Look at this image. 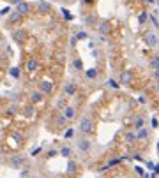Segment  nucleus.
I'll return each instance as SVG.
<instances>
[{
	"label": "nucleus",
	"instance_id": "f257e3e1",
	"mask_svg": "<svg viewBox=\"0 0 159 178\" xmlns=\"http://www.w3.org/2000/svg\"><path fill=\"white\" fill-rule=\"evenodd\" d=\"M78 131L81 132V134H90V132L94 131V120L90 118L88 115L81 117V120H80V125H78Z\"/></svg>",
	"mask_w": 159,
	"mask_h": 178
},
{
	"label": "nucleus",
	"instance_id": "f03ea898",
	"mask_svg": "<svg viewBox=\"0 0 159 178\" xmlns=\"http://www.w3.org/2000/svg\"><path fill=\"white\" fill-rule=\"evenodd\" d=\"M62 117L67 120V122H69V120H74V118H76V108L67 104V106L62 109Z\"/></svg>",
	"mask_w": 159,
	"mask_h": 178
},
{
	"label": "nucleus",
	"instance_id": "7ed1b4c3",
	"mask_svg": "<svg viewBox=\"0 0 159 178\" xmlns=\"http://www.w3.org/2000/svg\"><path fill=\"white\" fill-rule=\"evenodd\" d=\"M37 13L39 14H50L51 13V4L48 0H39L37 2Z\"/></svg>",
	"mask_w": 159,
	"mask_h": 178
},
{
	"label": "nucleus",
	"instance_id": "20e7f679",
	"mask_svg": "<svg viewBox=\"0 0 159 178\" xmlns=\"http://www.w3.org/2000/svg\"><path fill=\"white\" fill-rule=\"evenodd\" d=\"M27 162V159L23 157V155H13V157L9 159V164L13 166V168H16V169H20L23 168V164Z\"/></svg>",
	"mask_w": 159,
	"mask_h": 178
},
{
	"label": "nucleus",
	"instance_id": "39448f33",
	"mask_svg": "<svg viewBox=\"0 0 159 178\" xmlns=\"http://www.w3.org/2000/svg\"><path fill=\"white\" fill-rule=\"evenodd\" d=\"M76 146H78V150H80V152L87 154V152L90 150L92 143H90V139H87V138H81V139H78V141H76Z\"/></svg>",
	"mask_w": 159,
	"mask_h": 178
},
{
	"label": "nucleus",
	"instance_id": "423d86ee",
	"mask_svg": "<svg viewBox=\"0 0 159 178\" xmlns=\"http://www.w3.org/2000/svg\"><path fill=\"white\" fill-rule=\"evenodd\" d=\"M133 81V72L131 71H122L119 76V83L120 85H131Z\"/></svg>",
	"mask_w": 159,
	"mask_h": 178
},
{
	"label": "nucleus",
	"instance_id": "0eeeda50",
	"mask_svg": "<svg viewBox=\"0 0 159 178\" xmlns=\"http://www.w3.org/2000/svg\"><path fill=\"white\" fill-rule=\"evenodd\" d=\"M30 11H32V7H30V4L28 2H20L18 5H16V13H20L21 16H25V14H30Z\"/></svg>",
	"mask_w": 159,
	"mask_h": 178
},
{
	"label": "nucleus",
	"instance_id": "6e6552de",
	"mask_svg": "<svg viewBox=\"0 0 159 178\" xmlns=\"http://www.w3.org/2000/svg\"><path fill=\"white\" fill-rule=\"evenodd\" d=\"M13 39H14V42H18V44H23L25 39H27V32H25L23 28L14 30V32H13Z\"/></svg>",
	"mask_w": 159,
	"mask_h": 178
},
{
	"label": "nucleus",
	"instance_id": "1a4fd4ad",
	"mask_svg": "<svg viewBox=\"0 0 159 178\" xmlns=\"http://www.w3.org/2000/svg\"><path fill=\"white\" fill-rule=\"evenodd\" d=\"M145 42H147L149 46H152V48H154V46H158L159 37L154 34V32H147V34H145Z\"/></svg>",
	"mask_w": 159,
	"mask_h": 178
},
{
	"label": "nucleus",
	"instance_id": "9d476101",
	"mask_svg": "<svg viewBox=\"0 0 159 178\" xmlns=\"http://www.w3.org/2000/svg\"><path fill=\"white\" fill-rule=\"evenodd\" d=\"M39 67V60L36 58V57H32V58L27 60V65H25V69H27V72H34L36 69Z\"/></svg>",
	"mask_w": 159,
	"mask_h": 178
},
{
	"label": "nucleus",
	"instance_id": "9b49d317",
	"mask_svg": "<svg viewBox=\"0 0 159 178\" xmlns=\"http://www.w3.org/2000/svg\"><path fill=\"white\" fill-rule=\"evenodd\" d=\"M42 99H44V94H42V92H39V90H34V92L28 95L30 104H37V102H41Z\"/></svg>",
	"mask_w": 159,
	"mask_h": 178
},
{
	"label": "nucleus",
	"instance_id": "f8f14e48",
	"mask_svg": "<svg viewBox=\"0 0 159 178\" xmlns=\"http://www.w3.org/2000/svg\"><path fill=\"white\" fill-rule=\"evenodd\" d=\"M39 92H42L44 95H50L51 92H53V83H50V81H42L39 85Z\"/></svg>",
	"mask_w": 159,
	"mask_h": 178
},
{
	"label": "nucleus",
	"instance_id": "ddd939ff",
	"mask_svg": "<svg viewBox=\"0 0 159 178\" xmlns=\"http://www.w3.org/2000/svg\"><path fill=\"white\" fill-rule=\"evenodd\" d=\"M97 30H99L103 35H108V34H110V30H111V27H110V23H108V21H101L99 25H97Z\"/></svg>",
	"mask_w": 159,
	"mask_h": 178
},
{
	"label": "nucleus",
	"instance_id": "4468645a",
	"mask_svg": "<svg viewBox=\"0 0 159 178\" xmlns=\"http://www.w3.org/2000/svg\"><path fill=\"white\" fill-rule=\"evenodd\" d=\"M62 90H64L65 95H74V94H76V85H74V83H65Z\"/></svg>",
	"mask_w": 159,
	"mask_h": 178
},
{
	"label": "nucleus",
	"instance_id": "2eb2a0df",
	"mask_svg": "<svg viewBox=\"0 0 159 178\" xmlns=\"http://www.w3.org/2000/svg\"><path fill=\"white\" fill-rule=\"evenodd\" d=\"M78 162H76V160H73V159H69V160H67V168H65V169H67V173H69V175H73V173H76V171H78Z\"/></svg>",
	"mask_w": 159,
	"mask_h": 178
},
{
	"label": "nucleus",
	"instance_id": "dca6fc26",
	"mask_svg": "<svg viewBox=\"0 0 159 178\" xmlns=\"http://www.w3.org/2000/svg\"><path fill=\"white\" fill-rule=\"evenodd\" d=\"M85 76H87V79H96L97 76H99V71H97L96 67H92V69H87V71H85Z\"/></svg>",
	"mask_w": 159,
	"mask_h": 178
},
{
	"label": "nucleus",
	"instance_id": "f3484780",
	"mask_svg": "<svg viewBox=\"0 0 159 178\" xmlns=\"http://www.w3.org/2000/svg\"><path fill=\"white\" fill-rule=\"evenodd\" d=\"M59 155H62V157H65V159H71V155H73V150H71L69 146H65V145H64V146L59 150Z\"/></svg>",
	"mask_w": 159,
	"mask_h": 178
},
{
	"label": "nucleus",
	"instance_id": "a211bd4d",
	"mask_svg": "<svg viewBox=\"0 0 159 178\" xmlns=\"http://www.w3.org/2000/svg\"><path fill=\"white\" fill-rule=\"evenodd\" d=\"M21 18H23V16H21L20 13H16V11H14V13H11V14H9V23H14V25H16V23H20V21H21Z\"/></svg>",
	"mask_w": 159,
	"mask_h": 178
},
{
	"label": "nucleus",
	"instance_id": "6ab92c4d",
	"mask_svg": "<svg viewBox=\"0 0 159 178\" xmlns=\"http://www.w3.org/2000/svg\"><path fill=\"white\" fill-rule=\"evenodd\" d=\"M65 106H67V99H65V97H59L57 102H55V109H60V111H62Z\"/></svg>",
	"mask_w": 159,
	"mask_h": 178
},
{
	"label": "nucleus",
	"instance_id": "aec40b11",
	"mask_svg": "<svg viewBox=\"0 0 159 178\" xmlns=\"http://www.w3.org/2000/svg\"><path fill=\"white\" fill-rule=\"evenodd\" d=\"M143 125H145V118H143V117H138V118L134 120V123H133L134 131H140V129H143Z\"/></svg>",
	"mask_w": 159,
	"mask_h": 178
},
{
	"label": "nucleus",
	"instance_id": "412c9836",
	"mask_svg": "<svg viewBox=\"0 0 159 178\" xmlns=\"http://www.w3.org/2000/svg\"><path fill=\"white\" fill-rule=\"evenodd\" d=\"M124 139H126V143H134V141H138V139H136V132H133V131L126 132Z\"/></svg>",
	"mask_w": 159,
	"mask_h": 178
},
{
	"label": "nucleus",
	"instance_id": "4be33fe9",
	"mask_svg": "<svg viewBox=\"0 0 159 178\" xmlns=\"http://www.w3.org/2000/svg\"><path fill=\"white\" fill-rule=\"evenodd\" d=\"M65 123H67V120L64 118L62 115H59V117L55 118V127H57V129H62V127H65Z\"/></svg>",
	"mask_w": 159,
	"mask_h": 178
},
{
	"label": "nucleus",
	"instance_id": "5701e85b",
	"mask_svg": "<svg viewBox=\"0 0 159 178\" xmlns=\"http://www.w3.org/2000/svg\"><path fill=\"white\" fill-rule=\"evenodd\" d=\"M145 138H149V131H147L145 127L136 131V139H145Z\"/></svg>",
	"mask_w": 159,
	"mask_h": 178
},
{
	"label": "nucleus",
	"instance_id": "b1692460",
	"mask_svg": "<svg viewBox=\"0 0 159 178\" xmlns=\"http://www.w3.org/2000/svg\"><path fill=\"white\" fill-rule=\"evenodd\" d=\"M149 65H150L152 69H158L159 67V55H154L152 58L149 60Z\"/></svg>",
	"mask_w": 159,
	"mask_h": 178
},
{
	"label": "nucleus",
	"instance_id": "393cba45",
	"mask_svg": "<svg viewBox=\"0 0 159 178\" xmlns=\"http://www.w3.org/2000/svg\"><path fill=\"white\" fill-rule=\"evenodd\" d=\"M34 113H36V109H34V104H27V106H25V115L30 118V117H34Z\"/></svg>",
	"mask_w": 159,
	"mask_h": 178
},
{
	"label": "nucleus",
	"instance_id": "a878e982",
	"mask_svg": "<svg viewBox=\"0 0 159 178\" xmlns=\"http://www.w3.org/2000/svg\"><path fill=\"white\" fill-rule=\"evenodd\" d=\"M60 13H62V18H64L65 21H73V20H74V16H73V14H71L67 9H62Z\"/></svg>",
	"mask_w": 159,
	"mask_h": 178
},
{
	"label": "nucleus",
	"instance_id": "bb28decb",
	"mask_svg": "<svg viewBox=\"0 0 159 178\" xmlns=\"http://www.w3.org/2000/svg\"><path fill=\"white\" fill-rule=\"evenodd\" d=\"M73 67H74L76 71H83V62H81V58L76 57V58L73 60Z\"/></svg>",
	"mask_w": 159,
	"mask_h": 178
},
{
	"label": "nucleus",
	"instance_id": "cd10ccee",
	"mask_svg": "<svg viewBox=\"0 0 159 178\" xmlns=\"http://www.w3.org/2000/svg\"><path fill=\"white\" fill-rule=\"evenodd\" d=\"M106 85H108V86H110V88H119L120 86V83L119 81H117V79H108V81H106Z\"/></svg>",
	"mask_w": 159,
	"mask_h": 178
},
{
	"label": "nucleus",
	"instance_id": "c85d7f7f",
	"mask_svg": "<svg viewBox=\"0 0 159 178\" xmlns=\"http://www.w3.org/2000/svg\"><path fill=\"white\" fill-rule=\"evenodd\" d=\"M9 74L14 79H18L20 78V69H18V67H13V69H9Z\"/></svg>",
	"mask_w": 159,
	"mask_h": 178
},
{
	"label": "nucleus",
	"instance_id": "c756f323",
	"mask_svg": "<svg viewBox=\"0 0 159 178\" xmlns=\"http://www.w3.org/2000/svg\"><path fill=\"white\" fill-rule=\"evenodd\" d=\"M73 136H74V129H73V127L65 129V132H64V138H65V139H69V138H73Z\"/></svg>",
	"mask_w": 159,
	"mask_h": 178
},
{
	"label": "nucleus",
	"instance_id": "7c9ffc66",
	"mask_svg": "<svg viewBox=\"0 0 159 178\" xmlns=\"http://www.w3.org/2000/svg\"><path fill=\"white\" fill-rule=\"evenodd\" d=\"M85 23H87L88 27H92V25L96 23V16H94V14H90V16H87V18H85Z\"/></svg>",
	"mask_w": 159,
	"mask_h": 178
},
{
	"label": "nucleus",
	"instance_id": "2f4dec72",
	"mask_svg": "<svg viewBox=\"0 0 159 178\" xmlns=\"http://www.w3.org/2000/svg\"><path fill=\"white\" fill-rule=\"evenodd\" d=\"M74 37H76L78 41H83V39H87V37H88V34L81 30V32H76V35H74Z\"/></svg>",
	"mask_w": 159,
	"mask_h": 178
},
{
	"label": "nucleus",
	"instance_id": "473e14b6",
	"mask_svg": "<svg viewBox=\"0 0 159 178\" xmlns=\"http://www.w3.org/2000/svg\"><path fill=\"white\" fill-rule=\"evenodd\" d=\"M57 155H59V150H55V148H50L46 152V157H57Z\"/></svg>",
	"mask_w": 159,
	"mask_h": 178
},
{
	"label": "nucleus",
	"instance_id": "72a5a7b5",
	"mask_svg": "<svg viewBox=\"0 0 159 178\" xmlns=\"http://www.w3.org/2000/svg\"><path fill=\"white\" fill-rule=\"evenodd\" d=\"M149 20V14H147V13H141V14H140L138 16V21H140V25H143V23H145V21Z\"/></svg>",
	"mask_w": 159,
	"mask_h": 178
},
{
	"label": "nucleus",
	"instance_id": "f704fd0d",
	"mask_svg": "<svg viewBox=\"0 0 159 178\" xmlns=\"http://www.w3.org/2000/svg\"><path fill=\"white\" fill-rule=\"evenodd\" d=\"M30 177V168H21V178Z\"/></svg>",
	"mask_w": 159,
	"mask_h": 178
},
{
	"label": "nucleus",
	"instance_id": "c9c22d12",
	"mask_svg": "<svg viewBox=\"0 0 159 178\" xmlns=\"http://www.w3.org/2000/svg\"><path fill=\"white\" fill-rule=\"evenodd\" d=\"M149 18H150V21L154 23V27H156V28H159V21H158V18H156L154 14H149Z\"/></svg>",
	"mask_w": 159,
	"mask_h": 178
},
{
	"label": "nucleus",
	"instance_id": "e433bc0d",
	"mask_svg": "<svg viewBox=\"0 0 159 178\" xmlns=\"http://www.w3.org/2000/svg\"><path fill=\"white\" fill-rule=\"evenodd\" d=\"M41 152H42V148H41V146H37V148H34V150H32V154H30V155H32V157H37Z\"/></svg>",
	"mask_w": 159,
	"mask_h": 178
},
{
	"label": "nucleus",
	"instance_id": "4c0bfd02",
	"mask_svg": "<svg viewBox=\"0 0 159 178\" xmlns=\"http://www.w3.org/2000/svg\"><path fill=\"white\" fill-rule=\"evenodd\" d=\"M134 171H136L138 175H141V177L145 175V171H143V168H141V166H134Z\"/></svg>",
	"mask_w": 159,
	"mask_h": 178
},
{
	"label": "nucleus",
	"instance_id": "58836bf2",
	"mask_svg": "<svg viewBox=\"0 0 159 178\" xmlns=\"http://www.w3.org/2000/svg\"><path fill=\"white\" fill-rule=\"evenodd\" d=\"M7 13H9V14H11V9H9V7H4V9H2V11H0V16H5V14H7Z\"/></svg>",
	"mask_w": 159,
	"mask_h": 178
},
{
	"label": "nucleus",
	"instance_id": "ea45409f",
	"mask_svg": "<svg viewBox=\"0 0 159 178\" xmlns=\"http://www.w3.org/2000/svg\"><path fill=\"white\" fill-rule=\"evenodd\" d=\"M13 138L18 139V141H23V136H21V134H18V132H14V134H13Z\"/></svg>",
	"mask_w": 159,
	"mask_h": 178
},
{
	"label": "nucleus",
	"instance_id": "a19ab883",
	"mask_svg": "<svg viewBox=\"0 0 159 178\" xmlns=\"http://www.w3.org/2000/svg\"><path fill=\"white\" fill-rule=\"evenodd\" d=\"M154 78L159 81V67H158V69H154Z\"/></svg>",
	"mask_w": 159,
	"mask_h": 178
},
{
	"label": "nucleus",
	"instance_id": "79ce46f5",
	"mask_svg": "<svg viewBox=\"0 0 159 178\" xmlns=\"http://www.w3.org/2000/svg\"><path fill=\"white\" fill-rule=\"evenodd\" d=\"M154 166H156V164H154V162H150V160H149V162H147V168H149V169H154Z\"/></svg>",
	"mask_w": 159,
	"mask_h": 178
},
{
	"label": "nucleus",
	"instance_id": "37998d69",
	"mask_svg": "<svg viewBox=\"0 0 159 178\" xmlns=\"http://www.w3.org/2000/svg\"><path fill=\"white\" fill-rule=\"evenodd\" d=\"M20 2H23V0H9V4H13V5H18Z\"/></svg>",
	"mask_w": 159,
	"mask_h": 178
},
{
	"label": "nucleus",
	"instance_id": "c03bdc74",
	"mask_svg": "<svg viewBox=\"0 0 159 178\" xmlns=\"http://www.w3.org/2000/svg\"><path fill=\"white\" fill-rule=\"evenodd\" d=\"M76 42H78V39H76V37H74V35H73V37H71V46H74V44H76Z\"/></svg>",
	"mask_w": 159,
	"mask_h": 178
},
{
	"label": "nucleus",
	"instance_id": "a18cd8bd",
	"mask_svg": "<svg viewBox=\"0 0 159 178\" xmlns=\"http://www.w3.org/2000/svg\"><path fill=\"white\" fill-rule=\"evenodd\" d=\"M158 125H159L158 118H152V127H158Z\"/></svg>",
	"mask_w": 159,
	"mask_h": 178
},
{
	"label": "nucleus",
	"instance_id": "49530a36",
	"mask_svg": "<svg viewBox=\"0 0 159 178\" xmlns=\"http://www.w3.org/2000/svg\"><path fill=\"white\" fill-rule=\"evenodd\" d=\"M154 175H159V164L154 166Z\"/></svg>",
	"mask_w": 159,
	"mask_h": 178
},
{
	"label": "nucleus",
	"instance_id": "de8ad7c7",
	"mask_svg": "<svg viewBox=\"0 0 159 178\" xmlns=\"http://www.w3.org/2000/svg\"><path fill=\"white\" fill-rule=\"evenodd\" d=\"M92 57H96V58H97V57H99V51H97V49H94V51H92Z\"/></svg>",
	"mask_w": 159,
	"mask_h": 178
},
{
	"label": "nucleus",
	"instance_id": "09e8293b",
	"mask_svg": "<svg viewBox=\"0 0 159 178\" xmlns=\"http://www.w3.org/2000/svg\"><path fill=\"white\" fill-rule=\"evenodd\" d=\"M9 113H16V106H11V108H9Z\"/></svg>",
	"mask_w": 159,
	"mask_h": 178
},
{
	"label": "nucleus",
	"instance_id": "8fccbe9b",
	"mask_svg": "<svg viewBox=\"0 0 159 178\" xmlns=\"http://www.w3.org/2000/svg\"><path fill=\"white\" fill-rule=\"evenodd\" d=\"M81 4H92V0H80Z\"/></svg>",
	"mask_w": 159,
	"mask_h": 178
},
{
	"label": "nucleus",
	"instance_id": "3c124183",
	"mask_svg": "<svg viewBox=\"0 0 159 178\" xmlns=\"http://www.w3.org/2000/svg\"><path fill=\"white\" fill-rule=\"evenodd\" d=\"M145 2H147V4H154L156 0H145Z\"/></svg>",
	"mask_w": 159,
	"mask_h": 178
},
{
	"label": "nucleus",
	"instance_id": "603ef678",
	"mask_svg": "<svg viewBox=\"0 0 159 178\" xmlns=\"http://www.w3.org/2000/svg\"><path fill=\"white\" fill-rule=\"evenodd\" d=\"M158 152H159V143H158Z\"/></svg>",
	"mask_w": 159,
	"mask_h": 178
},
{
	"label": "nucleus",
	"instance_id": "864d4df0",
	"mask_svg": "<svg viewBox=\"0 0 159 178\" xmlns=\"http://www.w3.org/2000/svg\"><path fill=\"white\" fill-rule=\"evenodd\" d=\"M158 90H159V83H158Z\"/></svg>",
	"mask_w": 159,
	"mask_h": 178
},
{
	"label": "nucleus",
	"instance_id": "5fc2aeb1",
	"mask_svg": "<svg viewBox=\"0 0 159 178\" xmlns=\"http://www.w3.org/2000/svg\"><path fill=\"white\" fill-rule=\"evenodd\" d=\"M158 4H159V0H158Z\"/></svg>",
	"mask_w": 159,
	"mask_h": 178
}]
</instances>
